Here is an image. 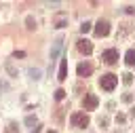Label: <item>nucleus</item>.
Listing matches in <instances>:
<instances>
[{
  "label": "nucleus",
  "instance_id": "obj_5",
  "mask_svg": "<svg viewBox=\"0 0 135 133\" xmlns=\"http://www.w3.org/2000/svg\"><path fill=\"white\" fill-rule=\"evenodd\" d=\"M76 72H78V76H80V78H86V76H91V74H93V63H91V61H82V63H78Z\"/></svg>",
  "mask_w": 135,
  "mask_h": 133
},
{
  "label": "nucleus",
  "instance_id": "obj_17",
  "mask_svg": "<svg viewBox=\"0 0 135 133\" xmlns=\"http://www.w3.org/2000/svg\"><path fill=\"white\" fill-rule=\"evenodd\" d=\"M108 122H110V120H108V116H99V127H103V129H105V127H108Z\"/></svg>",
  "mask_w": 135,
  "mask_h": 133
},
{
  "label": "nucleus",
  "instance_id": "obj_16",
  "mask_svg": "<svg viewBox=\"0 0 135 133\" xmlns=\"http://www.w3.org/2000/svg\"><path fill=\"white\" fill-rule=\"evenodd\" d=\"M80 32H82V34H86V32H91V23H89V21H84V23L80 25Z\"/></svg>",
  "mask_w": 135,
  "mask_h": 133
},
{
  "label": "nucleus",
  "instance_id": "obj_23",
  "mask_svg": "<svg viewBox=\"0 0 135 133\" xmlns=\"http://www.w3.org/2000/svg\"><path fill=\"white\" fill-rule=\"evenodd\" d=\"M15 57H19V59H21V57H25V53H23V51H15Z\"/></svg>",
  "mask_w": 135,
  "mask_h": 133
},
{
  "label": "nucleus",
  "instance_id": "obj_12",
  "mask_svg": "<svg viewBox=\"0 0 135 133\" xmlns=\"http://www.w3.org/2000/svg\"><path fill=\"white\" fill-rule=\"evenodd\" d=\"M25 25H27V30H36V19L34 17H25Z\"/></svg>",
  "mask_w": 135,
  "mask_h": 133
},
{
  "label": "nucleus",
  "instance_id": "obj_4",
  "mask_svg": "<svg viewBox=\"0 0 135 133\" xmlns=\"http://www.w3.org/2000/svg\"><path fill=\"white\" fill-rule=\"evenodd\" d=\"M101 59H103V63L114 65V63H118V51H116V49H108V51H103Z\"/></svg>",
  "mask_w": 135,
  "mask_h": 133
},
{
  "label": "nucleus",
  "instance_id": "obj_7",
  "mask_svg": "<svg viewBox=\"0 0 135 133\" xmlns=\"http://www.w3.org/2000/svg\"><path fill=\"white\" fill-rule=\"evenodd\" d=\"M76 44H78V51H80L82 55H91V53H93V42H89V40H78Z\"/></svg>",
  "mask_w": 135,
  "mask_h": 133
},
{
  "label": "nucleus",
  "instance_id": "obj_9",
  "mask_svg": "<svg viewBox=\"0 0 135 133\" xmlns=\"http://www.w3.org/2000/svg\"><path fill=\"white\" fill-rule=\"evenodd\" d=\"M124 63L129 68H135V49H129L127 55H124Z\"/></svg>",
  "mask_w": 135,
  "mask_h": 133
},
{
  "label": "nucleus",
  "instance_id": "obj_1",
  "mask_svg": "<svg viewBox=\"0 0 135 133\" xmlns=\"http://www.w3.org/2000/svg\"><path fill=\"white\" fill-rule=\"evenodd\" d=\"M116 84H118V76H114V74H103L99 78V87L103 91H114Z\"/></svg>",
  "mask_w": 135,
  "mask_h": 133
},
{
  "label": "nucleus",
  "instance_id": "obj_10",
  "mask_svg": "<svg viewBox=\"0 0 135 133\" xmlns=\"http://www.w3.org/2000/svg\"><path fill=\"white\" fill-rule=\"evenodd\" d=\"M65 76H68V61H61V65H59V80H65Z\"/></svg>",
  "mask_w": 135,
  "mask_h": 133
},
{
  "label": "nucleus",
  "instance_id": "obj_15",
  "mask_svg": "<svg viewBox=\"0 0 135 133\" xmlns=\"http://www.w3.org/2000/svg\"><path fill=\"white\" fill-rule=\"evenodd\" d=\"M63 97H65V91H63V89H57V91H55V99H57V101H61Z\"/></svg>",
  "mask_w": 135,
  "mask_h": 133
},
{
  "label": "nucleus",
  "instance_id": "obj_11",
  "mask_svg": "<svg viewBox=\"0 0 135 133\" xmlns=\"http://www.w3.org/2000/svg\"><path fill=\"white\" fill-rule=\"evenodd\" d=\"M68 25V17L65 15H57V19H55V27H65Z\"/></svg>",
  "mask_w": 135,
  "mask_h": 133
},
{
  "label": "nucleus",
  "instance_id": "obj_2",
  "mask_svg": "<svg viewBox=\"0 0 135 133\" xmlns=\"http://www.w3.org/2000/svg\"><path fill=\"white\" fill-rule=\"evenodd\" d=\"M70 122H72L74 127H78V129H84V127L89 125V116H86L84 112H74V114L70 116Z\"/></svg>",
  "mask_w": 135,
  "mask_h": 133
},
{
  "label": "nucleus",
  "instance_id": "obj_21",
  "mask_svg": "<svg viewBox=\"0 0 135 133\" xmlns=\"http://www.w3.org/2000/svg\"><path fill=\"white\" fill-rule=\"evenodd\" d=\"M124 13H127V15H133V13H135V6H127Z\"/></svg>",
  "mask_w": 135,
  "mask_h": 133
},
{
  "label": "nucleus",
  "instance_id": "obj_26",
  "mask_svg": "<svg viewBox=\"0 0 135 133\" xmlns=\"http://www.w3.org/2000/svg\"><path fill=\"white\" fill-rule=\"evenodd\" d=\"M6 133H11V131H6Z\"/></svg>",
  "mask_w": 135,
  "mask_h": 133
},
{
  "label": "nucleus",
  "instance_id": "obj_3",
  "mask_svg": "<svg viewBox=\"0 0 135 133\" xmlns=\"http://www.w3.org/2000/svg\"><path fill=\"white\" fill-rule=\"evenodd\" d=\"M110 34V23L105 21V19H99L97 23H95V36H99V38H105Z\"/></svg>",
  "mask_w": 135,
  "mask_h": 133
},
{
  "label": "nucleus",
  "instance_id": "obj_22",
  "mask_svg": "<svg viewBox=\"0 0 135 133\" xmlns=\"http://www.w3.org/2000/svg\"><path fill=\"white\" fill-rule=\"evenodd\" d=\"M131 99H133V97H131V93H124V95H122V101H127V103H129Z\"/></svg>",
  "mask_w": 135,
  "mask_h": 133
},
{
  "label": "nucleus",
  "instance_id": "obj_19",
  "mask_svg": "<svg viewBox=\"0 0 135 133\" xmlns=\"http://www.w3.org/2000/svg\"><path fill=\"white\" fill-rule=\"evenodd\" d=\"M6 70H8V74H11V76H17V70H15L11 63H6Z\"/></svg>",
  "mask_w": 135,
  "mask_h": 133
},
{
  "label": "nucleus",
  "instance_id": "obj_24",
  "mask_svg": "<svg viewBox=\"0 0 135 133\" xmlns=\"http://www.w3.org/2000/svg\"><path fill=\"white\" fill-rule=\"evenodd\" d=\"M131 116H133V118H135V106H133V108H131Z\"/></svg>",
  "mask_w": 135,
  "mask_h": 133
},
{
  "label": "nucleus",
  "instance_id": "obj_8",
  "mask_svg": "<svg viewBox=\"0 0 135 133\" xmlns=\"http://www.w3.org/2000/svg\"><path fill=\"white\" fill-rule=\"evenodd\" d=\"M61 46H63V36H59V38L55 40V44H53V51H51V59H57V55H59Z\"/></svg>",
  "mask_w": 135,
  "mask_h": 133
},
{
  "label": "nucleus",
  "instance_id": "obj_25",
  "mask_svg": "<svg viewBox=\"0 0 135 133\" xmlns=\"http://www.w3.org/2000/svg\"><path fill=\"white\" fill-rule=\"evenodd\" d=\"M49 133H57V131H49Z\"/></svg>",
  "mask_w": 135,
  "mask_h": 133
},
{
  "label": "nucleus",
  "instance_id": "obj_6",
  "mask_svg": "<svg viewBox=\"0 0 135 133\" xmlns=\"http://www.w3.org/2000/svg\"><path fill=\"white\" fill-rule=\"evenodd\" d=\"M82 106H84V110H95L97 106H99V99H97V95H84V99H82Z\"/></svg>",
  "mask_w": 135,
  "mask_h": 133
},
{
  "label": "nucleus",
  "instance_id": "obj_13",
  "mask_svg": "<svg viewBox=\"0 0 135 133\" xmlns=\"http://www.w3.org/2000/svg\"><path fill=\"white\" fill-rule=\"evenodd\" d=\"M27 74H30L34 80H38V78H40V70H38V68H30V70H27Z\"/></svg>",
  "mask_w": 135,
  "mask_h": 133
},
{
  "label": "nucleus",
  "instance_id": "obj_20",
  "mask_svg": "<svg viewBox=\"0 0 135 133\" xmlns=\"http://www.w3.org/2000/svg\"><path fill=\"white\" fill-rule=\"evenodd\" d=\"M124 120H127V118H124V116H122V114H116V122H118V125H122V122H124Z\"/></svg>",
  "mask_w": 135,
  "mask_h": 133
},
{
  "label": "nucleus",
  "instance_id": "obj_14",
  "mask_svg": "<svg viewBox=\"0 0 135 133\" xmlns=\"http://www.w3.org/2000/svg\"><path fill=\"white\" fill-rule=\"evenodd\" d=\"M122 82H124V84H131V82H133V74H129V72L122 74Z\"/></svg>",
  "mask_w": 135,
  "mask_h": 133
},
{
  "label": "nucleus",
  "instance_id": "obj_18",
  "mask_svg": "<svg viewBox=\"0 0 135 133\" xmlns=\"http://www.w3.org/2000/svg\"><path fill=\"white\" fill-rule=\"evenodd\" d=\"M25 125H27V127L36 125V116H27V118H25Z\"/></svg>",
  "mask_w": 135,
  "mask_h": 133
}]
</instances>
